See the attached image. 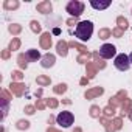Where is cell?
<instances>
[{
  "label": "cell",
  "mask_w": 132,
  "mask_h": 132,
  "mask_svg": "<svg viewBox=\"0 0 132 132\" xmlns=\"http://www.w3.org/2000/svg\"><path fill=\"white\" fill-rule=\"evenodd\" d=\"M93 34V23L90 20H82L76 25V30H75V36L82 40V42H87Z\"/></svg>",
  "instance_id": "6da1fadb"
},
{
  "label": "cell",
  "mask_w": 132,
  "mask_h": 132,
  "mask_svg": "<svg viewBox=\"0 0 132 132\" xmlns=\"http://www.w3.org/2000/svg\"><path fill=\"white\" fill-rule=\"evenodd\" d=\"M65 10H67V13H69L70 16H73V17L76 19V17H79V16L84 13V3L79 2V0H72V2L67 3Z\"/></svg>",
  "instance_id": "7a4b0ae2"
},
{
  "label": "cell",
  "mask_w": 132,
  "mask_h": 132,
  "mask_svg": "<svg viewBox=\"0 0 132 132\" xmlns=\"http://www.w3.org/2000/svg\"><path fill=\"white\" fill-rule=\"evenodd\" d=\"M73 121H75V117H73V113L69 112V110H62V112H59V115L56 117V123H57L61 127H70V126L73 124Z\"/></svg>",
  "instance_id": "3957f363"
},
{
  "label": "cell",
  "mask_w": 132,
  "mask_h": 132,
  "mask_svg": "<svg viewBox=\"0 0 132 132\" xmlns=\"http://www.w3.org/2000/svg\"><path fill=\"white\" fill-rule=\"evenodd\" d=\"M113 65L118 69V70H121V72H126V70H129V67H130V61H129V56L127 54H118L117 57H115V62H113Z\"/></svg>",
  "instance_id": "277c9868"
},
{
  "label": "cell",
  "mask_w": 132,
  "mask_h": 132,
  "mask_svg": "<svg viewBox=\"0 0 132 132\" xmlns=\"http://www.w3.org/2000/svg\"><path fill=\"white\" fill-rule=\"evenodd\" d=\"M103 59H110V57H113L115 54H117V48H115V45H112V44H104L101 48H100V53H98Z\"/></svg>",
  "instance_id": "5b68a950"
},
{
  "label": "cell",
  "mask_w": 132,
  "mask_h": 132,
  "mask_svg": "<svg viewBox=\"0 0 132 132\" xmlns=\"http://www.w3.org/2000/svg\"><path fill=\"white\" fill-rule=\"evenodd\" d=\"M54 62H56V57H54V54H50V53H47V54L42 56V59H40V65H42L44 69L53 67Z\"/></svg>",
  "instance_id": "8992f818"
},
{
  "label": "cell",
  "mask_w": 132,
  "mask_h": 132,
  "mask_svg": "<svg viewBox=\"0 0 132 132\" xmlns=\"http://www.w3.org/2000/svg\"><path fill=\"white\" fill-rule=\"evenodd\" d=\"M36 10H37L39 13H42V14H48V13H51L53 6H51V2H50V0H45V2H40V3H37Z\"/></svg>",
  "instance_id": "52a82bcc"
},
{
  "label": "cell",
  "mask_w": 132,
  "mask_h": 132,
  "mask_svg": "<svg viewBox=\"0 0 132 132\" xmlns=\"http://www.w3.org/2000/svg\"><path fill=\"white\" fill-rule=\"evenodd\" d=\"M40 47L44 50H50V47H51V34L50 33H42V36H40Z\"/></svg>",
  "instance_id": "ba28073f"
},
{
  "label": "cell",
  "mask_w": 132,
  "mask_h": 132,
  "mask_svg": "<svg viewBox=\"0 0 132 132\" xmlns=\"http://www.w3.org/2000/svg\"><path fill=\"white\" fill-rule=\"evenodd\" d=\"M56 50H57L59 56H67V53H69V44L65 42V40H59L56 44Z\"/></svg>",
  "instance_id": "9c48e42d"
},
{
  "label": "cell",
  "mask_w": 132,
  "mask_h": 132,
  "mask_svg": "<svg viewBox=\"0 0 132 132\" xmlns=\"http://www.w3.org/2000/svg\"><path fill=\"white\" fill-rule=\"evenodd\" d=\"M10 89H11V92H13L14 95H17V96H22L23 92H25V86L20 84V82H11Z\"/></svg>",
  "instance_id": "30bf717a"
},
{
  "label": "cell",
  "mask_w": 132,
  "mask_h": 132,
  "mask_svg": "<svg viewBox=\"0 0 132 132\" xmlns=\"http://www.w3.org/2000/svg\"><path fill=\"white\" fill-rule=\"evenodd\" d=\"M110 0H106V2H96V0H90V6L92 8H95V10H106V8H109L110 6Z\"/></svg>",
  "instance_id": "8fae6325"
},
{
  "label": "cell",
  "mask_w": 132,
  "mask_h": 132,
  "mask_svg": "<svg viewBox=\"0 0 132 132\" xmlns=\"http://www.w3.org/2000/svg\"><path fill=\"white\" fill-rule=\"evenodd\" d=\"M103 93H104V89H103V87H95V89H90V90L86 92V98H87V100H92V98L100 96V95H103Z\"/></svg>",
  "instance_id": "7c38bea8"
},
{
  "label": "cell",
  "mask_w": 132,
  "mask_h": 132,
  "mask_svg": "<svg viewBox=\"0 0 132 132\" xmlns=\"http://www.w3.org/2000/svg\"><path fill=\"white\" fill-rule=\"evenodd\" d=\"M25 54H27V57H28V61H30V62H31V61H39V59H42V57H40V53H39L37 50H34V48L28 50Z\"/></svg>",
  "instance_id": "4fadbf2b"
},
{
  "label": "cell",
  "mask_w": 132,
  "mask_h": 132,
  "mask_svg": "<svg viewBox=\"0 0 132 132\" xmlns=\"http://www.w3.org/2000/svg\"><path fill=\"white\" fill-rule=\"evenodd\" d=\"M3 8L5 10H16V8H19V2L17 0H5Z\"/></svg>",
  "instance_id": "5bb4252c"
},
{
  "label": "cell",
  "mask_w": 132,
  "mask_h": 132,
  "mask_svg": "<svg viewBox=\"0 0 132 132\" xmlns=\"http://www.w3.org/2000/svg\"><path fill=\"white\" fill-rule=\"evenodd\" d=\"M17 61H19V67H20V69H27V67H28V62H30V61H28L27 54H23V53H22V54H19Z\"/></svg>",
  "instance_id": "9a60e30c"
},
{
  "label": "cell",
  "mask_w": 132,
  "mask_h": 132,
  "mask_svg": "<svg viewBox=\"0 0 132 132\" xmlns=\"http://www.w3.org/2000/svg\"><path fill=\"white\" fill-rule=\"evenodd\" d=\"M95 73H96V65H95L93 62H87V78H89V79L93 78Z\"/></svg>",
  "instance_id": "2e32d148"
},
{
  "label": "cell",
  "mask_w": 132,
  "mask_h": 132,
  "mask_svg": "<svg viewBox=\"0 0 132 132\" xmlns=\"http://www.w3.org/2000/svg\"><path fill=\"white\" fill-rule=\"evenodd\" d=\"M0 103H2V120H5V117H6V113H8V107H10V103H8V100H0Z\"/></svg>",
  "instance_id": "e0dca14e"
},
{
  "label": "cell",
  "mask_w": 132,
  "mask_h": 132,
  "mask_svg": "<svg viewBox=\"0 0 132 132\" xmlns=\"http://www.w3.org/2000/svg\"><path fill=\"white\" fill-rule=\"evenodd\" d=\"M98 36H100V39H107V37L112 36V31H110L109 28H103V30H100Z\"/></svg>",
  "instance_id": "ac0fdd59"
},
{
  "label": "cell",
  "mask_w": 132,
  "mask_h": 132,
  "mask_svg": "<svg viewBox=\"0 0 132 132\" xmlns=\"http://www.w3.org/2000/svg\"><path fill=\"white\" fill-rule=\"evenodd\" d=\"M36 82L40 84V86H48V84L51 82V79H50L48 76H37V78H36Z\"/></svg>",
  "instance_id": "d6986e66"
},
{
  "label": "cell",
  "mask_w": 132,
  "mask_h": 132,
  "mask_svg": "<svg viewBox=\"0 0 132 132\" xmlns=\"http://www.w3.org/2000/svg\"><path fill=\"white\" fill-rule=\"evenodd\" d=\"M19 47H20V40H19L17 37H13V40H11V44H10V48H8V50L14 51V50H19Z\"/></svg>",
  "instance_id": "ffe728a7"
},
{
  "label": "cell",
  "mask_w": 132,
  "mask_h": 132,
  "mask_svg": "<svg viewBox=\"0 0 132 132\" xmlns=\"http://www.w3.org/2000/svg\"><path fill=\"white\" fill-rule=\"evenodd\" d=\"M8 30H10V33H13V34H19V33L22 31V27L17 25V23H13V25L8 27Z\"/></svg>",
  "instance_id": "44dd1931"
},
{
  "label": "cell",
  "mask_w": 132,
  "mask_h": 132,
  "mask_svg": "<svg viewBox=\"0 0 132 132\" xmlns=\"http://www.w3.org/2000/svg\"><path fill=\"white\" fill-rule=\"evenodd\" d=\"M117 23H118V28H121V30H126L127 28V20L124 17H121V16L117 19Z\"/></svg>",
  "instance_id": "7402d4cb"
},
{
  "label": "cell",
  "mask_w": 132,
  "mask_h": 132,
  "mask_svg": "<svg viewBox=\"0 0 132 132\" xmlns=\"http://www.w3.org/2000/svg\"><path fill=\"white\" fill-rule=\"evenodd\" d=\"M31 31L33 33H40V23L37 22V20H31Z\"/></svg>",
  "instance_id": "603a6c76"
},
{
  "label": "cell",
  "mask_w": 132,
  "mask_h": 132,
  "mask_svg": "<svg viewBox=\"0 0 132 132\" xmlns=\"http://www.w3.org/2000/svg\"><path fill=\"white\" fill-rule=\"evenodd\" d=\"M28 127H30V123H28L27 120H20V121H17V129H19V130L28 129Z\"/></svg>",
  "instance_id": "cb8c5ba5"
},
{
  "label": "cell",
  "mask_w": 132,
  "mask_h": 132,
  "mask_svg": "<svg viewBox=\"0 0 132 132\" xmlns=\"http://www.w3.org/2000/svg\"><path fill=\"white\" fill-rule=\"evenodd\" d=\"M53 90H54V93H57V95H59V93H64L65 90H67V84H57Z\"/></svg>",
  "instance_id": "d4e9b609"
},
{
  "label": "cell",
  "mask_w": 132,
  "mask_h": 132,
  "mask_svg": "<svg viewBox=\"0 0 132 132\" xmlns=\"http://www.w3.org/2000/svg\"><path fill=\"white\" fill-rule=\"evenodd\" d=\"M69 47H75V48H78L82 54H87V50H86V47H82V45H79V44H76V42H70L69 44Z\"/></svg>",
  "instance_id": "484cf974"
},
{
  "label": "cell",
  "mask_w": 132,
  "mask_h": 132,
  "mask_svg": "<svg viewBox=\"0 0 132 132\" xmlns=\"http://www.w3.org/2000/svg\"><path fill=\"white\" fill-rule=\"evenodd\" d=\"M90 117L92 118H98L100 117V107L98 106H92L90 107Z\"/></svg>",
  "instance_id": "4316f807"
},
{
  "label": "cell",
  "mask_w": 132,
  "mask_h": 132,
  "mask_svg": "<svg viewBox=\"0 0 132 132\" xmlns=\"http://www.w3.org/2000/svg\"><path fill=\"white\" fill-rule=\"evenodd\" d=\"M103 112H104V115H106V117H113V113H115V109H113V106H110V104H109V106H107V107H106Z\"/></svg>",
  "instance_id": "83f0119b"
},
{
  "label": "cell",
  "mask_w": 132,
  "mask_h": 132,
  "mask_svg": "<svg viewBox=\"0 0 132 132\" xmlns=\"http://www.w3.org/2000/svg\"><path fill=\"white\" fill-rule=\"evenodd\" d=\"M11 76H13V82H14V81H22V78H23L22 72H19V70H17V72H13Z\"/></svg>",
  "instance_id": "f1b7e54d"
},
{
  "label": "cell",
  "mask_w": 132,
  "mask_h": 132,
  "mask_svg": "<svg viewBox=\"0 0 132 132\" xmlns=\"http://www.w3.org/2000/svg\"><path fill=\"white\" fill-rule=\"evenodd\" d=\"M123 33H124V30H121V28H118V27L112 30V36H115V37H121Z\"/></svg>",
  "instance_id": "f546056e"
},
{
  "label": "cell",
  "mask_w": 132,
  "mask_h": 132,
  "mask_svg": "<svg viewBox=\"0 0 132 132\" xmlns=\"http://www.w3.org/2000/svg\"><path fill=\"white\" fill-rule=\"evenodd\" d=\"M47 106L51 107V109H56V107H57V101L53 100V98H50V100H47Z\"/></svg>",
  "instance_id": "4dcf8cb0"
},
{
  "label": "cell",
  "mask_w": 132,
  "mask_h": 132,
  "mask_svg": "<svg viewBox=\"0 0 132 132\" xmlns=\"http://www.w3.org/2000/svg\"><path fill=\"white\" fill-rule=\"evenodd\" d=\"M87 59H89V53H87V54H81V56L78 57V62L84 64V62H87Z\"/></svg>",
  "instance_id": "1f68e13d"
},
{
  "label": "cell",
  "mask_w": 132,
  "mask_h": 132,
  "mask_svg": "<svg viewBox=\"0 0 132 132\" xmlns=\"http://www.w3.org/2000/svg\"><path fill=\"white\" fill-rule=\"evenodd\" d=\"M34 110H36V107H34V106H27V107H25V112H27L28 115H33V113H34Z\"/></svg>",
  "instance_id": "d6a6232c"
},
{
  "label": "cell",
  "mask_w": 132,
  "mask_h": 132,
  "mask_svg": "<svg viewBox=\"0 0 132 132\" xmlns=\"http://www.w3.org/2000/svg\"><path fill=\"white\" fill-rule=\"evenodd\" d=\"M2 96H3V100H8V101L11 100V95H10L6 90H2Z\"/></svg>",
  "instance_id": "836d02e7"
},
{
  "label": "cell",
  "mask_w": 132,
  "mask_h": 132,
  "mask_svg": "<svg viewBox=\"0 0 132 132\" xmlns=\"http://www.w3.org/2000/svg\"><path fill=\"white\" fill-rule=\"evenodd\" d=\"M45 106H47V103H44V101H37V104H36L37 109H44Z\"/></svg>",
  "instance_id": "e575fe53"
},
{
  "label": "cell",
  "mask_w": 132,
  "mask_h": 132,
  "mask_svg": "<svg viewBox=\"0 0 132 132\" xmlns=\"http://www.w3.org/2000/svg\"><path fill=\"white\" fill-rule=\"evenodd\" d=\"M10 51H11V50H5V51L2 53V57H3V59H8V57H10Z\"/></svg>",
  "instance_id": "d590c367"
},
{
  "label": "cell",
  "mask_w": 132,
  "mask_h": 132,
  "mask_svg": "<svg viewBox=\"0 0 132 132\" xmlns=\"http://www.w3.org/2000/svg\"><path fill=\"white\" fill-rule=\"evenodd\" d=\"M67 23H69V25H73V23H75V25H78V23H76V19H69V20H67Z\"/></svg>",
  "instance_id": "8d00e7d4"
},
{
  "label": "cell",
  "mask_w": 132,
  "mask_h": 132,
  "mask_svg": "<svg viewBox=\"0 0 132 132\" xmlns=\"http://www.w3.org/2000/svg\"><path fill=\"white\" fill-rule=\"evenodd\" d=\"M47 132H59V130H56L54 127H48V130H47Z\"/></svg>",
  "instance_id": "74e56055"
},
{
  "label": "cell",
  "mask_w": 132,
  "mask_h": 132,
  "mask_svg": "<svg viewBox=\"0 0 132 132\" xmlns=\"http://www.w3.org/2000/svg\"><path fill=\"white\" fill-rule=\"evenodd\" d=\"M127 117H129V118H130V120H132V109H130V110H129V113H127Z\"/></svg>",
  "instance_id": "f35d334b"
},
{
  "label": "cell",
  "mask_w": 132,
  "mask_h": 132,
  "mask_svg": "<svg viewBox=\"0 0 132 132\" xmlns=\"http://www.w3.org/2000/svg\"><path fill=\"white\" fill-rule=\"evenodd\" d=\"M129 61H130V64H132V53L129 54Z\"/></svg>",
  "instance_id": "ab89813d"
},
{
  "label": "cell",
  "mask_w": 132,
  "mask_h": 132,
  "mask_svg": "<svg viewBox=\"0 0 132 132\" xmlns=\"http://www.w3.org/2000/svg\"><path fill=\"white\" fill-rule=\"evenodd\" d=\"M73 132H81V129H79V127H78V129H75V130H73Z\"/></svg>",
  "instance_id": "60d3db41"
}]
</instances>
